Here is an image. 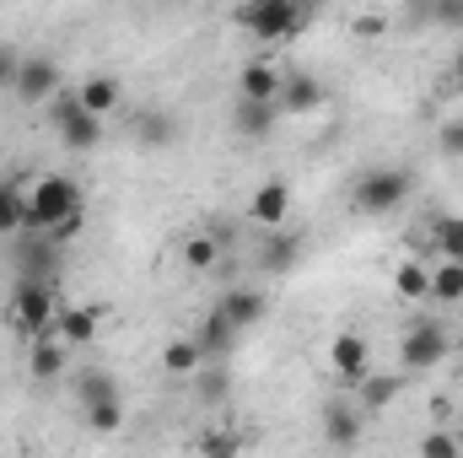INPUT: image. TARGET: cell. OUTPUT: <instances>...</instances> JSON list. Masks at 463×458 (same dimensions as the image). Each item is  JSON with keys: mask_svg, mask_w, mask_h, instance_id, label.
Instances as JSON below:
<instances>
[{"mask_svg": "<svg viewBox=\"0 0 463 458\" xmlns=\"http://www.w3.org/2000/svg\"><path fill=\"white\" fill-rule=\"evenodd\" d=\"M76 394H81V405H92V399H109V394H118V388H114V377H109V372H81Z\"/></svg>", "mask_w": 463, "mask_h": 458, "instance_id": "obj_30", "label": "cell"}, {"mask_svg": "<svg viewBox=\"0 0 463 458\" xmlns=\"http://www.w3.org/2000/svg\"><path fill=\"white\" fill-rule=\"evenodd\" d=\"M205 367V345L194 340V335H178V340L162 345V372L167 377H194Z\"/></svg>", "mask_w": 463, "mask_h": 458, "instance_id": "obj_17", "label": "cell"}, {"mask_svg": "<svg viewBox=\"0 0 463 458\" xmlns=\"http://www.w3.org/2000/svg\"><path fill=\"white\" fill-rule=\"evenodd\" d=\"M437 151H442L448 162H463V119H448V124L437 129Z\"/></svg>", "mask_w": 463, "mask_h": 458, "instance_id": "obj_31", "label": "cell"}, {"mask_svg": "<svg viewBox=\"0 0 463 458\" xmlns=\"http://www.w3.org/2000/svg\"><path fill=\"white\" fill-rule=\"evenodd\" d=\"M307 0H242L237 5V27H248L259 43H286L307 27Z\"/></svg>", "mask_w": 463, "mask_h": 458, "instance_id": "obj_1", "label": "cell"}, {"mask_svg": "<svg viewBox=\"0 0 463 458\" xmlns=\"http://www.w3.org/2000/svg\"><path fill=\"white\" fill-rule=\"evenodd\" d=\"M275 103H280V114H313V109H324V87H318L307 71H286Z\"/></svg>", "mask_w": 463, "mask_h": 458, "instance_id": "obj_14", "label": "cell"}, {"mask_svg": "<svg viewBox=\"0 0 463 458\" xmlns=\"http://www.w3.org/2000/svg\"><path fill=\"white\" fill-rule=\"evenodd\" d=\"M54 313H60L54 281L16 275V286H11V324H16L27 340H43V335H54Z\"/></svg>", "mask_w": 463, "mask_h": 458, "instance_id": "obj_2", "label": "cell"}, {"mask_svg": "<svg viewBox=\"0 0 463 458\" xmlns=\"http://www.w3.org/2000/svg\"><path fill=\"white\" fill-rule=\"evenodd\" d=\"M222 313H227L232 329H259L264 313H269V297L253 291V286H232L227 297H222Z\"/></svg>", "mask_w": 463, "mask_h": 458, "instance_id": "obj_13", "label": "cell"}, {"mask_svg": "<svg viewBox=\"0 0 463 458\" xmlns=\"http://www.w3.org/2000/svg\"><path fill=\"white\" fill-rule=\"evenodd\" d=\"M87 200H81V184L76 178H65V173H43L33 189H27V227L22 232H49L60 216H71V211H81Z\"/></svg>", "mask_w": 463, "mask_h": 458, "instance_id": "obj_3", "label": "cell"}, {"mask_svg": "<svg viewBox=\"0 0 463 458\" xmlns=\"http://www.w3.org/2000/svg\"><path fill=\"white\" fill-rule=\"evenodd\" d=\"M76 98H81V109L98 119L118 114V103H124V87H118L114 76H87L81 87H76Z\"/></svg>", "mask_w": 463, "mask_h": 458, "instance_id": "obj_18", "label": "cell"}, {"mask_svg": "<svg viewBox=\"0 0 463 458\" xmlns=\"http://www.w3.org/2000/svg\"><path fill=\"white\" fill-rule=\"evenodd\" d=\"M361 405H329L324 410V437L335 443V448H355L361 443Z\"/></svg>", "mask_w": 463, "mask_h": 458, "instance_id": "obj_20", "label": "cell"}, {"mask_svg": "<svg viewBox=\"0 0 463 458\" xmlns=\"http://www.w3.org/2000/svg\"><path fill=\"white\" fill-rule=\"evenodd\" d=\"M329 367H335V377H340V383H350V388H355V383L372 372V345L361 340L355 329H340V335H335V345H329Z\"/></svg>", "mask_w": 463, "mask_h": 458, "instance_id": "obj_9", "label": "cell"}, {"mask_svg": "<svg viewBox=\"0 0 463 458\" xmlns=\"http://www.w3.org/2000/svg\"><path fill=\"white\" fill-rule=\"evenodd\" d=\"M194 377H200V394H205L211 405L227 399V372H194Z\"/></svg>", "mask_w": 463, "mask_h": 458, "instance_id": "obj_36", "label": "cell"}, {"mask_svg": "<svg viewBox=\"0 0 463 458\" xmlns=\"http://www.w3.org/2000/svg\"><path fill=\"white\" fill-rule=\"evenodd\" d=\"M11 76H16V54L0 49V87H11Z\"/></svg>", "mask_w": 463, "mask_h": 458, "instance_id": "obj_37", "label": "cell"}, {"mask_svg": "<svg viewBox=\"0 0 463 458\" xmlns=\"http://www.w3.org/2000/svg\"><path fill=\"white\" fill-rule=\"evenodd\" d=\"M393 291H399L404 302H426V297H431V270L415 264V259H404V264L393 270Z\"/></svg>", "mask_w": 463, "mask_h": 458, "instance_id": "obj_23", "label": "cell"}, {"mask_svg": "<svg viewBox=\"0 0 463 458\" xmlns=\"http://www.w3.org/2000/svg\"><path fill=\"white\" fill-rule=\"evenodd\" d=\"M297 264V237L280 227H269V237H264V248H259V270L264 275H286Z\"/></svg>", "mask_w": 463, "mask_h": 458, "instance_id": "obj_22", "label": "cell"}, {"mask_svg": "<svg viewBox=\"0 0 463 458\" xmlns=\"http://www.w3.org/2000/svg\"><path fill=\"white\" fill-rule=\"evenodd\" d=\"M194 448H200V453H222V458H232L237 448H242V437H237V432H211V437H200Z\"/></svg>", "mask_w": 463, "mask_h": 458, "instance_id": "obj_34", "label": "cell"}, {"mask_svg": "<svg viewBox=\"0 0 463 458\" xmlns=\"http://www.w3.org/2000/svg\"><path fill=\"white\" fill-rule=\"evenodd\" d=\"M135 140L146 151H167L178 140V124H173V114H162V109H146V114L135 119Z\"/></svg>", "mask_w": 463, "mask_h": 458, "instance_id": "obj_21", "label": "cell"}, {"mask_svg": "<svg viewBox=\"0 0 463 458\" xmlns=\"http://www.w3.org/2000/svg\"><path fill=\"white\" fill-rule=\"evenodd\" d=\"M280 103L275 98H237L232 103V129L242 135V140H264V135H275V124H280Z\"/></svg>", "mask_w": 463, "mask_h": 458, "instance_id": "obj_10", "label": "cell"}, {"mask_svg": "<svg viewBox=\"0 0 463 458\" xmlns=\"http://www.w3.org/2000/svg\"><path fill=\"white\" fill-rule=\"evenodd\" d=\"M49 109H54L49 119H54V135H60V146H71V151H92V146L103 140V119L87 114L76 92H60Z\"/></svg>", "mask_w": 463, "mask_h": 458, "instance_id": "obj_6", "label": "cell"}, {"mask_svg": "<svg viewBox=\"0 0 463 458\" xmlns=\"http://www.w3.org/2000/svg\"><path fill=\"white\" fill-rule=\"evenodd\" d=\"M410 189H415V178H410L404 167H372V173L355 178L350 211H355V216H388V211H399V205L410 200Z\"/></svg>", "mask_w": 463, "mask_h": 458, "instance_id": "obj_4", "label": "cell"}, {"mask_svg": "<svg viewBox=\"0 0 463 458\" xmlns=\"http://www.w3.org/2000/svg\"><path fill=\"white\" fill-rule=\"evenodd\" d=\"M431 243L442 248V259H463V216H437L431 222Z\"/></svg>", "mask_w": 463, "mask_h": 458, "instance_id": "obj_28", "label": "cell"}, {"mask_svg": "<svg viewBox=\"0 0 463 458\" xmlns=\"http://www.w3.org/2000/svg\"><path fill=\"white\" fill-rule=\"evenodd\" d=\"M453 81H458V87H463V54H458V60H453Z\"/></svg>", "mask_w": 463, "mask_h": 458, "instance_id": "obj_38", "label": "cell"}, {"mask_svg": "<svg viewBox=\"0 0 463 458\" xmlns=\"http://www.w3.org/2000/svg\"><path fill=\"white\" fill-rule=\"evenodd\" d=\"M431 297L437 302H463V259H442L431 270Z\"/></svg>", "mask_w": 463, "mask_h": 458, "instance_id": "obj_25", "label": "cell"}, {"mask_svg": "<svg viewBox=\"0 0 463 458\" xmlns=\"http://www.w3.org/2000/svg\"><path fill=\"white\" fill-rule=\"evenodd\" d=\"M232 335H237V329H232V324H227V313H222V308H216V313H211V319H205V324H200V335H194V340L205 345V356H227Z\"/></svg>", "mask_w": 463, "mask_h": 458, "instance_id": "obj_26", "label": "cell"}, {"mask_svg": "<svg viewBox=\"0 0 463 458\" xmlns=\"http://www.w3.org/2000/svg\"><path fill=\"white\" fill-rule=\"evenodd\" d=\"M11 264H16V275H33V281H54V270H60V243H54L49 232H16Z\"/></svg>", "mask_w": 463, "mask_h": 458, "instance_id": "obj_8", "label": "cell"}, {"mask_svg": "<svg viewBox=\"0 0 463 458\" xmlns=\"http://www.w3.org/2000/svg\"><path fill=\"white\" fill-rule=\"evenodd\" d=\"M65 361H71V345L60 340V335H43V340L33 345V356H27V372H33L38 383H54V377L65 372Z\"/></svg>", "mask_w": 463, "mask_h": 458, "instance_id": "obj_19", "label": "cell"}, {"mask_svg": "<svg viewBox=\"0 0 463 458\" xmlns=\"http://www.w3.org/2000/svg\"><path fill=\"white\" fill-rule=\"evenodd\" d=\"M420 453L426 458H458L463 443L453 437V432H431V437H420Z\"/></svg>", "mask_w": 463, "mask_h": 458, "instance_id": "obj_33", "label": "cell"}, {"mask_svg": "<svg viewBox=\"0 0 463 458\" xmlns=\"http://www.w3.org/2000/svg\"><path fill=\"white\" fill-rule=\"evenodd\" d=\"M280 81H286V71L275 60H248L237 71V98H280Z\"/></svg>", "mask_w": 463, "mask_h": 458, "instance_id": "obj_15", "label": "cell"}, {"mask_svg": "<svg viewBox=\"0 0 463 458\" xmlns=\"http://www.w3.org/2000/svg\"><path fill=\"white\" fill-rule=\"evenodd\" d=\"M216 259H222V243H216V237L194 232V237L184 243V264H189V270H200V275H205V270H216Z\"/></svg>", "mask_w": 463, "mask_h": 458, "instance_id": "obj_27", "label": "cell"}, {"mask_svg": "<svg viewBox=\"0 0 463 458\" xmlns=\"http://www.w3.org/2000/svg\"><path fill=\"white\" fill-rule=\"evenodd\" d=\"M27 227V195L16 184H0V237H16Z\"/></svg>", "mask_w": 463, "mask_h": 458, "instance_id": "obj_24", "label": "cell"}, {"mask_svg": "<svg viewBox=\"0 0 463 458\" xmlns=\"http://www.w3.org/2000/svg\"><path fill=\"white\" fill-rule=\"evenodd\" d=\"M399 394H404V372H366V377L355 383V405H361V415H383Z\"/></svg>", "mask_w": 463, "mask_h": 458, "instance_id": "obj_12", "label": "cell"}, {"mask_svg": "<svg viewBox=\"0 0 463 458\" xmlns=\"http://www.w3.org/2000/svg\"><path fill=\"white\" fill-rule=\"evenodd\" d=\"M81 227H87V211H71V216H60V222L49 227V237H54V243L65 248V243H71V237H76Z\"/></svg>", "mask_w": 463, "mask_h": 458, "instance_id": "obj_35", "label": "cell"}, {"mask_svg": "<svg viewBox=\"0 0 463 458\" xmlns=\"http://www.w3.org/2000/svg\"><path fill=\"white\" fill-rule=\"evenodd\" d=\"M286 211H291V184H286V178H264V184L253 189V200H248V216H253L264 232L280 227Z\"/></svg>", "mask_w": 463, "mask_h": 458, "instance_id": "obj_11", "label": "cell"}, {"mask_svg": "<svg viewBox=\"0 0 463 458\" xmlns=\"http://www.w3.org/2000/svg\"><path fill=\"white\" fill-rule=\"evenodd\" d=\"M98 329H103V313L98 308H60L54 313V335L65 345H92Z\"/></svg>", "mask_w": 463, "mask_h": 458, "instance_id": "obj_16", "label": "cell"}, {"mask_svg": "<svg viewBox=\"0 0 463 458\" xmlns=\"http://www.w3.org/2000/svg\"><path fill=\"white\" fill-rule=\"evenodd\" d=\"M448 350H453V340H448L442 324H431V319H426V324H410L404 340H399V372H404V377L431 372V367L448 361Z\"/></svg>", "mask_w": 463, "mask_h": 458, "instance_id": "obj_5", "label": "cell"}, {"mask_svg": "<svg viewBox=\"0 0 463 458\" xmlns=\"http://www.w3.org/2000/svg\"><path fill=\"white\" fill-rule=\"evenodd\" d=\"M437 27H463V0H420Z\"/></svg>", "mask_w": 463, "mask_h": 458, "instance_id": "obj_32", "label": "cell"}, {"mask_svg": "<svg viewBox=\"0 0 463 458\" xmlns=\"http://www.w3.org/2000/svg\"><path fill=\"white\" fill-rule=\"evenodd\" d=\"M11 87H16L22 103H54V98L65 92V71H60L49 54H27V60H16Z\"/></svg>", "mask_w": 463, "mask_h": 458, "instance_id": "obj_7", "label": "cell"}, {"mask_svg": "<svg viewBox=\"0 0 463 458\" xmlns=\"http://www.w3.org/2000/svg\"><path fill=\"white\" fill-rule=\"evenodd\" d=\"M87 426H92V432H118V426H124V405H118V394L87 405Z\"/></svg>", "mask_w": 463, "mask_h": 458, "instance_id": "obj_29", "label": "cell"}]
</instances>
